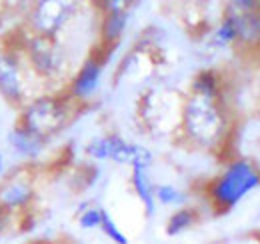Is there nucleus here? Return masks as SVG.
Returning <instances> with one entry per match:
<instances>
[{
    "label": "nucleus",
    "instance_id": "obj_5",
    "mask_svg": "<svg viewBox=\"0 0 260 244\" xmlns=\"http://www.w3.org/2000/svg\"><path fill=\"white\" fill-rule=\"evenodd\" d=\"M26 62L34 74L42 80H56L68 72V54L58 38L32 34L22 44Z\"/></svg>",
    "mask_w": 260,
    "mask_h": 244
},
{
    "label": "nucleus",
    "instance_id": "obj_19",
    "mask_svg": "<svg viewBox=\"0 0 260 244\" xmlns=\"http://www.w3.org/2000/svg\"><path fill=\"white\" fill-rule=\"evenodd\" d=\"M10 220H12V212H8L6 208L0 206V236L10 228Z\"/></svg>",
    "mask_w": 260,
    "mask_h": 244
},
{
    "label": "nucleus",
    "instance_id": "obj_15",
    "mask_svg": "<svg viewBox=\"0 0 260 244\" xmlns=\"http://www.w3.org/2000/svg\"><path fill=\"white\" fill-rule=\"evenodd\" d=\"M212 42L216 46H228V44L238 42V22H236V16L230 8L224 12L220 24L216 26V30L212 34Z\"/></svg>",
    "mask_w": 260,
    "mask_h": 244
},
{
    "label": "nucleus",
    "instance_id": "obj_20",
    "mask_svg": "<svg viewBox=\"0 0 260 244\" xmlns=\"http://www.w3.org/2000/svg\"><path fill=\"white\" fill-rule=\"evenodd\" d=\"M254 28H256V38H258L260 42V2L258 6L254 8Z\"/></svg>",
    "mask_w": 260,
    "mask_h": 244
},
{
    "label": "nucleus",
    "instance_id": "obj_18",
    "mask_svg": "<svg viewBox=\"0 0 260 244\" xmlns=\"http://www.w3.org/2000/svg\"><path fill=\"white\" fill-rule=\"evenodd\" d=\"M78 226L84 228V230H92V228H100V222H102V208L96 206H82L78 210Z\"/></svg>",
    "mask_w": 260,
    "mask_h": 244
},
{
    "label": "nucleus",
    "instance_id": "obj_13",
    "mask_svg": "<svg viewBox=\"0 0 260 244\" xmlns=\"http://www.w3.org/2000/svg\"><path fill=\"white\" fill-rule=\"evenodd\" d=\"M190 94L204 98H220V78L214 70H200L190 82Z\"/></svg>",
    "mask_w": 260,
    "mask_h": 244
},
{
    "label": "nucleus",
    "instance_id": "obj_21",
    "mask_svg": "<svg viewBox=\"0 0 260 244\" xmlns=\"http://www.w3.org/2000/svg\"><path fill=\"white\" fill-rule=\"evenodd\" d=\"M4 170H6V164H4V154L0 152V176H4Z\"/></svg>",
    "mask_w": 260,
    "mask_h": 244
},
{
    "label": "nucleus",
    "instance_id": "obj_3",
    "mask_svg": "<svg viewBox=\"0 0 260 244\" xmlns=\"http://www.w3.org/2000/svg\"><path fill=\"white\" fill-rule=\"evenodd\" d=\"M70 102L68 96L64 98L56 94L34 96L20 108L16 124L48 142V138L56 136L70 122Z\"/></svg>",
    "mask_w": 260,
    "mask_h": 244
},
{
    "label": "nucleus",
    "instance_id": "obj_1",
    "mask_svg": "<svg viewBox=\"0 0 260 244\" xmlns=\"http://www.w3.org/2000/svg\"><path fill=\"white\" fill-rule=\"evenodd\" d=\"M228 116L220 100L188 94L180 108V132L194 148L214 150L228 136Z\"/></svg>",
    "mask_w": 260,
    "mask_h": 244
},
{
    "label": "nucleus",
    "instance_id": "obj_12",
    "mask_svg": "<svg viewBox=\"0 0 260 244\" xmlns=\"http://www.w3.org/2000/svg\"><path fill=\"white\" fill-rule=\"evenodd\" d=\"M148 168H142V166H132V172H130V184H132V190L136 192V196L140 198L142 206H144V214L146 216H152L156 210V198H154V184L150 180Z\"/></svg>",
    "mask_w": 260,
    "mask_h": 244
},
{
    "label": "nucleus",
    "instance_id": "obj_7",
    "mask_svg": "<svg viewBox=\"0 0 260 244\" xmlns=\"http://www.w3.org/2000/svg\"><path fill=\"white\" fill-rule=\"evenodd\" d=\"M78 12V4L64 0H42L36 2L28 14V28L38 36L56 38V34L66 28V24Z\"/></svg>",
    "mask_w": 260,
    "mask_h": 244
},
{
    "label": "nucleus",
    "instance_id": "obj_4",
    "mask_svg": "<svg viewBox=\"0 0 260 244\" xmlns=\"http://www.w3.org/2000/svg\"><path fill=\"white\" fill-rule=\"evenodd\" d=\"M28 72L22 44L16 46L10 40H0V96L10 104L22 108L28 100Z\"/></svg>",
    "mask_w": 260,
    "mask_h": 244
},
{
    "label": "nucleus",
    "instance_id": "obj_11",
    "mask_svg": "<svg viewBox=\"0 0 260 244\" xmlns=\"http://www.w3.org/2000/svg\"><path fill=\"white\" fill-rule=\"evenodd\" d=\"M8 144H10V148L16 154L26 156V158H34V156H38V154L44 150L46 140L38 138L36 134L28 132L20 124H14V128L8 134Z\"/></svg>",
    "mask_w": 260,
    "mask_h": 244
},
{
    "label": "nucleus",
    "instance_id": "obj_17",
    "mask_svg": "<svg viewBox=\"0 0 260 244\" xmlns=\"http://www.w3.org/2000/svg\"><path fill=\"white\" fill-rule=\"evenodd\" d=\"M100 230L104 232V236H108L114 244H130L126 234L118 228V224L114 222V218L110 216L108 210L102 208V222H100Z\"/></svg>",
    "mask_w": 260,
    "mask_h": 244
},
{
    "label": "nucleus",
    "instance_id": "obj_6",
    "mask_svg": "<svg viewBox=\"0 0 260 244\" xmlns=\"http://www.w3.org/2000/svg\"><path fill=\"white\" fill-rule=\"evenodd\" d=\"M84 152L94 160H112L118 164H130V166H142L148 168L152 164V152L140 144L126 142L118 134H104L92 138Z\"/></svg>",
    "mask_w": 260,
    "mask_h": 244
},
{
    "label": "nucleus",
    "instance_id": "obj_10",
    "mask_svg": "<svg viewBox=\"0 0 260 244\" xmlns=\"http://www.w3.org/2000/svg\"><path fill=\"white\" fill-rule=\"evenodd\" d=\"M102 18H100V46L116 48L118 40L126 32L128 26V10L124 2H104L102 4Z\"/></svg>",
    "mask_w": 260,
    "mask_h": 244
},
{
    "label": "nucleus",
    "instance_id": "obj_2",
    "mask_svg": "<svg viewBox=\"0 0 260 244\" xmlns=\"http://www.w3.org/2000/svg\"><path fill=\"white\" fill-rule=\"evenodd\" d=\"M260 186V170L246 158L228 162L226 168L204 186L206 200L216 212H228L248 192Z\"/></svg>",
    "mask_w": 260,
    "mask_h": 244
},
{
    "label": "nucleus",
    "instance_id": "obj_8",
    "mask_svg": "<svg viewBox=\"0 0 260 244\" xmlns=\"http://www.w3.org/2000/svg\"><path fill=\"white\" fill-rule=\"evenodd\" d=\"M114 48L100 46L90 56L84 58V62L80 64V68L72 76V80L68 84V90H66V96L72 102H88L96 94L102 72H104V66H106V60H108V54Z\"/></svg>",
    "mask_w": 260,
    "mask_h": 244
},
{
    "label": "nucleus",
    "instance_id": "obj_16",
    "mask_svg": "<svg viewBox=\"0 0 260 244\" xmlns=\"http://www.w3.org/2000/svg\"><path fill=\"white\" fill-rule=\"evenodd\" d=\"M154 198L164 206H178L184 202L182 190H178L174 184H156L154 186Z\"/></svg>",
    "mask_w": 260,
    "mask_h": 244
},
{
    "label": "nucleus",
    "instance_id": "obj_9",
    "mask_svg": "<svg viewBox=\"0 0 260 244\" xmlns=\"http://www.w3.org/2000/svg\"><path fill=\"white\" fill-rule=\"evenodd\" d=\"M34 200V180L28 170L10 172L0 184V206L8 212L26 210Z\"/></svg>",
    "mask_w": 260,
    "mask_h": 244
},
{
    "label": "nucleus",
    "instance_id": "obj_22",
    "mask_svg": "<svg viewBox=\"0 0 260 244\" xmlns=\"http://www.w3.org/2000/svg\"><path fill=\"white\" fill-rule=\"evenodd\" d=\"M32 244H48V242H32Z\"/></svg>",
    "mask_w": 260,
    "mask_h": 244
},
{
    "label": "nucleus",
    "instance_id": "obj_14",
    "mask_svg": "<svg viewBox=\"0 0 260 244\" xmlns=\"http://www.w3.org/2000/svg\"><path fill=\"white\" fill-rule=\"evenodd\" d=\"M196 220H198V214H196L194 208L182 206V208L174 210V212L168 216L164 230H166L168 236H178V234H182L184 230H188L190 226H194Z\"/></svg>",
    "mask_w": 260,
    "mask_h": 244
}]
</instances>
